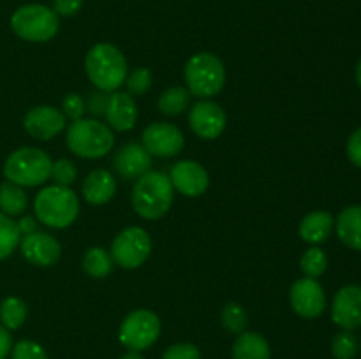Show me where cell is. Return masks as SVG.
<instances>
[{"instance_id":"obj_16","label":"cell","mask_w":361,"mask_h":359,"mask_svg":"<svg viewBox=\"0 0 361 359\" xmlns=\"http://www.w3.org/2000/svg\"><path fill=\"white\" fill-rule=\"evenodd\" d=\"M20 248L28 263L41 267L53 266L60 259V253H62V246H60L59 239L53 238L48 232L41 231L21 236Z\"/></svg>"},{"instance_id":"obj_29","label":"cell","mask_w":361,"mask_h":359,"mask_svg":"<svg viewBox=\"0 0 361 359\" xmlns=\"http://www.w3.org/2000/svg\"><path fill=\"white\" fill-rule=\"evenodd\" d=\"M300 267L307 278H316L317 280L319 277H323L328 267L326 252L319 246H310L303 252L302 259H300Z\"/></svg>"},{"instance_id":"obj_27","label":"cell","mask_w":361,"mask_h":359,"mask_svg":"<svg viewBox=\"0 0 361 359\" xmlns=\"http://www.w3.org/2000/svg\"><path fill=\"white\" fill-rule=\"evenodd\" d=\"M21 241V232L18 224L9 215L0 211V260L7 259Z\"/></svg>"},{"instance_id":"obj_11","label":"cell","mask_w":361,"mask_h":359,"mask_svg":"<svg viewBox=\"0 0 361 359\" xmlns=\"http://www.w3.org/2000/svg\"><path fill=\"white\" fill-rule=\"evenodd\" d=\"M289 303L303 319H317L326 310V294L316 278H300L291 285Z\"/></svg>"},{"instance_id":"obj_2","label":"cell","mask_w":361,"mask_h":359,"mask_svg":"<svg viewBox=\"0 0 361 359\" xmlns=\"http://www.w3.org/2000/svg\"><path fill=\"white\" fill-rule=\"evenodd\" d=\"M85 70L97 90L116 92L127 77V60L123 53L109 42L92 46L85 58Z\"/></svg>"},{"instance_id":"obj_14","label":"cell","mask_w":361,"mask_h":359,"mask_svg":"<svg viewBox=\"0 0 361 359\" xmlns=\"http://www.w3.org/2000/svg\"><path fill=\"white\" fill-rule=\"evenodd\" d=\"M169 180L173 183V189L178 190L185 197L203 196L210 185V176L207 169L200 162L194 160L176 162L169 172Z\"/></svg>"},{"instance_id":"obj_7","label":"cell","mask_w":361,"mask_h":359,"mask_svg":"<svg viewBox=\"0 0 361 359\" xmlns=\"http://www.w3.org/2000/svg\"><path fill=\"white\" fill-rule=\"evenodd\" d=\"M60 27L59 16L41 4H27L18 7L11 16V28L20 39L28 42H48Z\"/></svg>"},{"instance_id":"obj_43","label":"cell","mask_w":361,"mask_h":359,"mask_svg":"<svg viewBox=\"0 0 361 359\" xmlns=\"http://www.w3.org/2000/svg\"><path fill=\"white\" fill-rule=\"evenodd\" d=\"M360 351H361V341H360Z\"/></svg>"},{"instance_id":"obj_13","label":"cell","mask_w":361,"mask_h":359,"mask_svg":"<svg viewBox=\"0 0 361 359\" xmlns=\"http://www.w3.org/2000/svg\"><path fill=\"white\" fill-rule=\"evenodd\" d=\"M331 319L341 329L355 331L361 327V287L356 284L338 289L331 303Z\"/></svg>"},{"instance_id":"obj_31","label":"cell","mask_w":361,"mask_h":359,"mask_svg":"<svg viewBox=\"0 0 361 359\" xmlns=\"http://www.w3.org/2000/svg\"><path fill=\"white\" fill-rule=\"evenodd\" d=\"M123 83L127 87V94H130L133 97H141V95H145L150 90L152 73L147 67H140V69H134L133 73L127 74Z\"/></svg>"},{"instance_id":"obj_18","label":"cell","mask_w":361,"mask_h":359,"mask_svg":"<svg viewBox=\"0 0 361 359\" xmlns=\"http://www.w3.org/2000/svg\"><path fill=\"white\" fill-rule=\"evenodd\" d=\"M104 116L111 129L118 130V132H127L137 122L136 99L127 92H111Z\"/></svg>"},{"instance_id":"obj_33","label":"cell","mask_w":361,"mask_h":359,"mask_svg":"<svg viewBox=\"0 0 361 359\" xmlns=\"http://www.w3.org/2000/svg\"><path fill=\"white\" fill-rule=\"evenodd\" d=\"M11 359H48L44 347L34 340H20L11 348Z\"/></svg>"},{"instance_id":"obj_4","label":"cell","mask_w":361,"mask_h":359,"mask_svg":"<svg viewBox=\"0 0 361 359\" xmlns=\"http://www.w3.org/2000/svg\"><path fill=\"white\" fill-rule=\"evenodd\" d=\"M67 148L81 158H101L111 151L115 136L106 123L97 118L74 120L67 127Z\"/></svg>"},{"instance_id":"obj_12","label":"cell","mask_w":361,"mask_h":359,"mask_svg":"<svg viewBox=\"0 0 361 359\" xmlns=\"http://www.w3.org/2000/svg\"><path fill=\"white\" fill-rule=\"evenodd\" d=\"M189 125L201 139H217L226 129L224 109L210 99H201L190 108Z\"/></svg>"},{"instance_id":"obj_1","label":"cell","mask_w":361,"mask_h":359,"mask_svg":"<svg viewBox=\"0 0 361 359\" xmlns=\"http://www.w3.org/2000/svg\"><path fill=\"white\" fill-rule=\"evenodd\" d=\"M175 197V189L168 175L148 171L136 180L133 189V208L141 218L157 220L169 211Z\"/></svg>"},{"instance_id":"obj_41","label":"cell","mask_w":361,"mask_h":359,"mask_svg":"<svg viewBox=\"0 0 361 359\" xmlns=\"http://www.w3.org/2000/svg\"><path fill=\"white\" fill-rule=\"evenodd\" d=\"M118 359H145L143 355H141V352H136V351H127L126 354L120 355Z\"/></svg>"},{"instance_id":"obj_25","label":"cell","mask_w":361,"mask_h":359,"mask_svg":"<svg viewBox=\"0 0 361 359\" xmlns=\"http://www.w3.org/2000/svg\"><path fill=\"white\" fill-rule=\"evenodd\" d=\"M190 92L183 87H171L166 88L159 97V111L166 116L182 115L190 106Z\"/></svg>"},{"instance_id":"obj_3","label":"cell","mask_w":361,"mask_h":359,"mask_svg":"<svg viewBox=\"0 0 361 359\" xmlns=\"http://www.w3.org/2000/svg\"><path fill=\"white\" fill-rule=\"evenodd\" d=\"M35 218L51 229H66L80 215V199L71 187L49 185L34 197Z\"/></svg>"},{"instance_id":"obj_40","label":"cell","mask_w":361,"mask_h":359,"mask_svg":"<svg viewBox=\"0 0 361 359\" xmlns=\"http://www.w3.org/2000/svg\"><path fill=\"white\" fill-rule=\"evenodd\" d=\"M37 218L30 217V215H25L23 218H20V220L16 222L18 224V229H20L21 236H27V234H32V232L37 231Z\"/></svg>"},{"instance_id":"obj_38","label":"cell","mask_w":361,"mask_h":359,"mask_svg":"<svg viewBox=\"0 0 361 359\" xmlns=\"http://www.w3.org/2000/svg\"><path fill=\"white\" fill-rule=\"evenodd\" d=\"M81 7H83V0H53V11L56 16L71 18L78 14Z\"/></svg>"},{"instance_id":"obj_21","label":"cell","mask_w":361,"mask_h":359,"mask_svg":"<svg viewBox=\"0 0 361 359\" xmlns=\"http://www.w3.org/2000/svg\"><path fill=\"white\" fill-rule=\"evenodd\" d=\"M335 231L345 246L361 252V204L344 208L337 215Z\"/></svg>"},{"instance_id":"obj_20","label":"cell","mask_w":361,"mask_h":359,"mask_svg":"<svg viewBox=\"0 0 361 359\" xmlns=\"http://www.w3.org/2000/svg\"><path fill=\"white\" fill-rule=\"evenodd\" d=\"M335 229V218L334 215L328 211H312V213L305 215L300 222V238L309 245L317 246L321 243L328 241Z\"/></svg>"},{"instance_id":"obj_22","label":"cell","mask_w":361,"mask_h":359,"mask_svg":"<svg viewBox=\"0 0 361 359\" xmlns=\"http://www.w3.org/2000/svg\"><path fill=\"white\" fill-rule=\"evenodd\" d=\"M233 359H271L270 344L256 331H243L231 347Z\"/></svg>"},{"instance_id":"obj_23","label":"cell","mask_w":361,"mask_h":359,"mask_svg":"<svg viewBox=\"0 0 361 359\" xmlns=\"http://www.w3.org/2000/svg\"><path fill=\"white\" fill-rule=\"evenodd\" d=\"M28 315L27 303L18 296H9L0 303V324L6 329L16 331L25 324Z\"/></svg>"},{"instance_id":"obj_19","label":"cell","mask_w":361,"mask_h":359,"mask_svg":"<svg viewBox=\"0 0 361 359\" xmlns=\"http://www.w3.org/2000/svg\"><path fill=\"white\" fill-rule=\"evenodd\" d=\"M83 199L92 206H102L109 203L116 194V180L108 169H94L88 172L81 185Z\"/></svg>"},{"instance_id":"obj_32","label":"cell","mask_w":361,"mask_h":359,"mask_svg":"<svg viewBox=\"0 0 361 359\" xmlns=\"http://www.w3.org/2000/svg\"><path fill=\"white\" fill-rule=\"evenodd\" d=\"M49 178L53 180L55 185L62 187H71L78 178V169L67 158H59L51 164V172H49Z\"/></svg>"},{"instance_id":"obj_10","label":"cell","mask_w":361,"mask_h":359,"mask_svg":"<svg viewBox=\"0 0 361 359\" xmlns=\"http://www.w3.org/2000/svg\"><path fill=\"white\" fill-rule=\"evenodd\" d=\"M141 144L152 157L171 158L183 150L185 137L182 130L173 123L155 122L145 127L141 134Z\"/></svg>"},{"instance_id":"obj_5","label":"cell","mask_w":361,"mask_h":359,"mask_svg":"<svg viewBox=\"0 0 361 359\" xmlns=\"http://www.w3.org/2000/svg\"><path fill=\"white\" fill-rule=\"evenodd\" d=\"M185 83L190 95L200 99H212L226 84L224 63L214 53L200 51L190 56L185 63Z\"/></svg>"},{"instance_id":"obj_15","label":"cell","mask_w":361,"mask_h":359,"mask_svg":"<svg viewBox=\"0 0 361 359\" xmlns=\"http://www.w3.org/2000/svg\"><path fill=\"white\" fill-rule=\"evenodd\" d=\"M66 116L53 106H35L25 115L23 127L32 137L48 141L66 129Z\"/></svg>"},{"instance_id":"obj_35","label":"cell","mask_w":361,"mask_h":359,"mask_svg":"<svg viewBox=\"0 0 361 359\" xmlns=\"http://www.w3.org/2000/svg\"><path fill=\"white\" fill-rule=\"evenodd\" d=\"M162 359H201V352L194 344H175L166 348Z\"/></svg>"},{"instance_id":"obj_42","label":"cell","mask_w":361,"mask_h":359,"mask_svg":"<svg viewBox=\"0 0 361 359\" xmlns=\"http://www.w3.org/2000/svg\"><path fill=\"white\" fill-rule=\"evenodd\" d=\"M355 76H356V83H358V87L361 88V58L358 60V65H356Z\"/></svg>"},{"instance_id":"obj_34","label":"cell","mask_w":361,"mask_h":359,"mask_svg":"<svg viewBox=\"0 0 361 359\" xmlns=\"http://www.w3.org/2000/svg\"><path fill=\"white\" fill-rule=\"evenodd\" d=\"M60 111L63 113V116L69 120H80L83 118V113H85V99L81 97L80 94L76 92H71L63 97L62 101V109Z\"/></svg>"},{"instance_id":"obj_28","label":"cell","mask_w":361,"mask_h":359,"mask_svg":"<svg viewBox=\"0 0 361 359\" xmlns=\"http://www.w3.org/2000/svg\"><path fill=\"white\" fill-rule=\"evenodd\" d=\"M221 322L229 333L242 334L249 326V313L238 303H228L221 310Z\"/></svg>"},{"instance_id":"obj_8","label":"cell","mask_w":361,"mask_h":359,"mask_svg":"<svg viewBox=\"0 0 361 359\" xmlns=\"http://www.w3.org/2000/svg\"><path fill=\"white\" fill-rule=\"evenodd\" d=\"M159 336H161V319L152 310H134L120 324L118 340L127 351H147L159 340Z\"/></svg>"},{"instance_id":"obj_26","label":"cell","mask_w":361,"mask_h":359,"mask_svg":"<svg viewBox=\"0 0 361 359\" xmlns=\"http://www.w3.org/2000/svg\"><path fill=\"white\" fill-rule=\"evenodd\" d=\"M111 253L102 246H92L83 256V270L92 278H104L113 271Z\"/></svg>"},{"instance_id":"obj_9","label":"cell","mask_w":361,"mask_h":359,"mask_svg":"<svg viewBox=\"0 0 361 359\" xmlns=\"http://www.w3.org/2000/svg\"><path fill=\"white\" fill-rule=\"evenodd\" d=\"M111 259L123 270H136L152 253V238L147 229L127 227L115 236L111 243Z\"/></svg>"},{"instance_id":"obj_6","label":"cell","mask_w":361,"mask_h":359,"mask_svg":"<svg viewBox=\"0 0 361 359\" xmlns=\"http://www.w3.org/2000/svg\"><path fill=\"white\" fill-rule=\"evenodd\" d=\"M51 164L49 155L39 148H18L4 162V176L20 187H39L49 180Z\"/></svg>"},{"instance_id":"obj_17","label":"cell","mask_w":361,"mask_h":359,"mask_svg":"<svg viewBox=\"0 0 361 359\" xmlns=\"http://www.w3.org/2000/svg\"><path fill=\"white\" fill-rule=\"evenodd\" d=\"M152 155L145 150L141 143H127L113 157V169L122 178L137 180L145 172L150 171Z\"/></svg>"},{"instance_id":"obj_39","label":"cell","mask_w":361,"mask_h":359,"mask_svg":"<svg viewBox=\"0 0 361 359\" xmlns=\"http://www.w3.org/2000/svg\"><path fill=\"white\" fill-rule=\"evenodd\" d=\"M11 348H13V336H11V331L0 324V359H7V355L11 354Z\"/></svg>"},{"instance_id":"obj_37","label":"cell","mask_w":361,"mask_h":359,"mask_svg":"<svg viewBox=\"0 0 361 359\" xmlns=\"http://www.w3.org/2000/svg\"><path fill=\"white\" fill-rule=\"evenodd\" d=\"M345 151H348V158L351 160V164L361 169V127L349 136Z\"/></svg>"},{"instance_id":"obj_36","label":"cell","mask_w":361,"mask_h":359,"mask_svg":"<svg viewBox=\"0 0 361 359\" xmlns=\"http://www.w3.org/2000/svg\"><path fill=\"white\" fill-rule=\"evenodd\" d=\"M108 97L109 94L108 92H90L85 101V111L90 113L92 116L99 118V116H104L106 115V106H108Z\"/></svg>"},{"instance_id":"obj_24","label":"cell","mask_w":361,"mask_h":359,"mask_svg":"<svg viewBox=\"0 0 361 359\" xmlns=\"http://www.w3.org/2000/svg\"><path fill=\"white\" fill-rule=\"evenodd\" d=\"M27 208V194L23 187L16 185L13 182L0 183V211L9 217L21 215Z\"/></svg>"},{"instance_id":"obj_30","label":"cell","mask_w":361,"mask_h":359,"mask_svg":"<svg viewBox=\"0 0 361 359\" xmlns=\"http://www.w3.org/2000/svg\"><path fill=\"white\" fill-rule=\"evenodd\" d=\"M360 351V341L353 331L341 329L331 340V354L335 359H355Z\"/></svg>"}]
</instances>
